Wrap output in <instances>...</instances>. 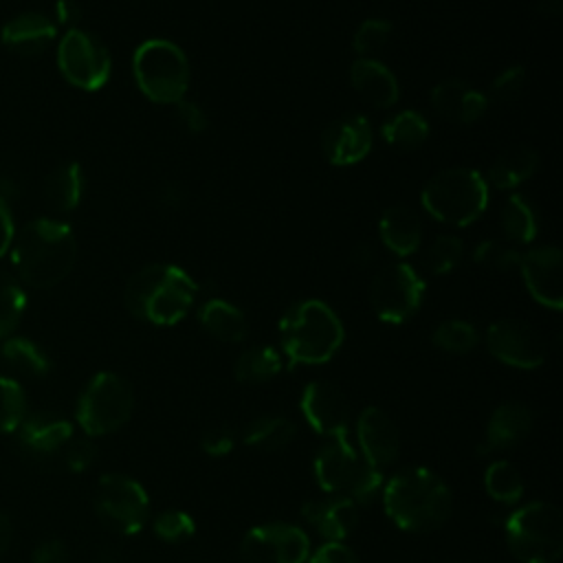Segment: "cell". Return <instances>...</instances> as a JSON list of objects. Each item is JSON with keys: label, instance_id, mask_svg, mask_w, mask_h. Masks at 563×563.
<instances>
[{"label": "cell", "instance_id": "1", "mask_svg": "<svg viewBox=\"0 0 563 563\" xmlns=\"http://www.w3.org/2000/svg\"><path fill=\"white\" fill-rule=\"evenodd\" d=\"M77 260V240L70 224L35 218L22 227L11 244L15 277L31 288H53L68 277Z\"/></svg>", "mask_w": 563, "mask_h": 563}, {"label": "cell", "instance_id": "2", "mask_svg": "<svg viewBox=\"0 0 563 563\" xmlns=\"http://www.w3.org/2000/svg\"><path fill=\"white\" fill-rule=\"evenodd\" d=\"M385 515L405 532L424 534L451 517L453 495L446 482L427 466H409L383 486Z\"/></svg>", "mask_w": 563, "mask_h": 563}, {"label": "cell", "instance_id": "3", "mask_svg": "<svg viewBox=\"0 0 563 563\" xmlns=\"http://www.w3.org/2000/svg\"><path fill=\"white\" fill-rule=\"evenodd\" d=\"M198 284L187 271L174 264H147L125 284L123 301L132 317L154 325H176L183 321L194 301Z\"/></svg>", "mask_w": 563, "mask_h": 563}, {"label": "cell", "instance_id": "4", "mask_svg": "<svg viewBox=\"0 0 563 563\" xmlns=\"http://www.w3.org/2000/svg\"><path fill=\"white\" fill-rule=\"evenodd\" d=\"M282 350L288 365L328 363L343 345L345 330L339 314L321 299H303L279 319Z\"/></svg>", "mask_w": 563, "mask_h": 563}, {"label": "cell", "instance_id": "5", "mask_svg": "<svg viewBox=\"0 0 563 563\" xmlns=\"http://www.w3.org/2000/svg\"><path fill=\"white\" fill-rule=\"evenodd\" d=\"M420 200L424 211L438 222L468 227L488 207V183L475 169L446 167L427 180Z\"/></svg>", "mask_w": 563, "mask_h": 563}, {"label": "cell", "instance_id": "6", "mask_svg": "<svg viewBox=\"0 0 563 563\" xmlns=\"http://www.w3.org/2000/svg\"><path fill=\"white\" fill-rule=\"evenodd\" d=\"M314 479L328 495L369 501L383 486V471L374 468L347 438L328 440L314 455Z\"/></svg>", "mask_w": 563, "mask_h": 563}, {"label": "cell", "instance_id": "7", "mask_svg": "<svg viewBox=\"0 0 563 563\" xmlns=\"http://www.w3.org/2000/svg\"><path fill=\"white\" fill-rule=\"evenodd\" d=\"M139 90L154 103L176 106L187 97L191 68L185 51L169 40H145L132 57Z\"/></svg>", "mask_w": 563, "mask_h": 563}, {"label": "cell", "instance_id": "8", "mask_svg": "<svg viewBox=\"0 0 563 563\" xmlns=\"http://www.w3.org/2000/svg\"><path fill=\"white\" fill-rule=\"evenodd\" d=\"M506 543L521 563H556L563 552V517L550 501H528L504 526Z\"/></svg>", "mask_w": 563, "mask_h": 563}, {"label": "cell", "instance_id": "9", "mask_svg": "<svg viewBox=\"0 0 563 563\" xmlns=\"http://www.w3.org/2000/svg\"><path fill=\"white\" fill-rule=\"evenodd\" d=\"M132 409V385L114 372H99L84 387L77 400L75 418L86 435L97 438L121 429L130 420Z\"/></svg>", "mask_w": 563, "mask_h": 563}, {"label": "cell", "instance_id": "10", "mask_svg": "<svg viewBox=\"0 0 563 563\" xmlns=\"http://www.w3.org/2000/svg\"><path fill=\"white\" fill-rule=\"evenodd\" d=\"M95 512L101 523L121 534H139L150 519V497L141 482L123 473H106L95 488Z\"/></svg>", "mask_w": 563, "mask_h": 563}, {"label": "cell", "instance_id": "11", "mask_svg": "<svg viewBox=\"0 0 563 563\" xmlns=\"http://www.w3.org/2000/svg\"><path fill=\"white\" fill-rule=\"evenodd\" d=\"M424 299V279L411 264L396 262L380 268L369 282V306L385 323L409 321Z\"/></svg>", "mask_w": 563, "mask_h": 563}, {"label": "cell", "instance_id": "12", "mask_svg": "<svg viewBox=\"0 0 563 563\" xmlns=\"http://www.w3.org/2000/svg\"><path fill=\"white\" fill-rule=\"evenodd\" d=\"M57 66L68 84L95 92L110 79L112 59L108 48L84 29H68L57 44Z\"/></svg>", "mask_w": 563, "mask_h": 563}, {"label": "cell", "instance_id": "13", "mask_svg": "<svg viewBox=\"0 0 563 563\" xmlns=\"http://www.w3.org/2000/svg\"><path fill=\"white\" fill-rule=\"evenodd\" d=\"M310 552L308 534L286 521L253 526L240 543L244 563H306Z\"/></svg>", "mask_w": 563, "mask_h": 563}, {"label": "cell", "instance_id": "14", "mask_svg": "<svg viewBox=\"0 0 563 563\" xmlns=\"http://www.w3.org/2000/svg\"><path fill=\"white\" fill-rule=\"evenodd\" d=\"M486 347L499 363L517 369H537L545 361V341L521 319H499L486 330Z\"/></svg>", "mask_w": 563, "mask_h": 563}, {"label": "cell", "instance_id": "15", "mask_svg": "<svg viewBox=\"0 0 563 563\" xmlns=\"http://www.w3.org/2000/svg\"><path fill=\"white\" fill-rule=\"evenodd\" d=\"M299 409L312 431L332 440L347 438L352 409L347 396L330 380H312L303 387Z\"/></svg>", "mask_w": 563, "mask_h": 563}, {"label": "cell", "instance_id": "16", "mask_svg": "<svg viewBox=\"0 0 563 563\" xmlns=\"http://www.w3.org/2000/svg\"><path fill=\"white\" fill-rule=\"evenodd\" d=\"M517 268L532 299L550 310L563 306V253L556 246H534L519 255Z\"/></svg>", "mask_w": 563, "mask_h": 563}, {"label": "cell", "instance_id": "17", "mask_svg": "<svg viewBox=\"0 0 563 563\" xmlns=\"http://www.w3.org/2000/svg\"><path fill=\"white\" fill-rule=\"evenodd\" d=\"M372 150V125L363 114H343L321 132V152L334 167L361 163Z\"/></svg>", "mask_w": 563, "mask_h": 563}, {"label": "cell", "instance_id": "18", "mask_svg": "<svg viewBox=\"0 0 563 563\" xmlns=\"http://www.w3.org/2000/svg\"><path fill=\"white\" fill-rule=\"evenodd\" d=\"M358 453L378 471L394 464L400 453V433L380 407H365L356 418Z\"/></svg>", "mask_w": 563, "mask_h": 563}, {"label": "cell", "instance_id": "19", "mask_svg": "<svg viewBox=\"0 0 563 563\" xmlns=\"http://www.w3.org/2000/svg\"><path fill=\"white\" fill-rule=\"evenodd\" d=\"M57 37V24L53 18L26 11L7 20L0 29V42L4 48L22 57H33L44 53Z\"/></svg>", "mask_w": 563, "mask_h": 563}, {"label": "cell", "instance_id": "20", "mask_svg": "<svg viewBox=\"0 0 563 563\" xmlns=\"http://www.w3.org/2000/svg\"><path fill=\"white\" fill-rule=\"evenodd\" d=\"M488 95L473 88L464 79H444L431 88L433 110L455 123H475L488 110Z\"/></svg>", "mask_w": 563, "mask_h": 563}, {"label": "cell", "instance_id": "21", "mask_svg": "<svg viewBox=\"0 0 563 563\" xmlns=\"http://www.w3.org/2000/svg\"><path fill=\"white\" fill-rule=\"evenodd\" d=\"M356 501L339 495L310 499L301 508V517L310 523L325 541H343L352 534L358 523Z\"/></svg>", "mask_w": 563, "mask_h": 563}, {"label": "cell", "instance_id": "22", "mask_svg": "<svg viewBox=\"0 0 563 563\" xmlns=\"http://www.w3.org/2000/svg\"><path fill=\"white\" fill-rule=\"evenodd\" d=\"M18 444L31 457H48L73 440V424L66 418L53 413H33L20 422Z\"/></svg>", "mask_w": 563, "mask_h": 563}, {"label": "cell", "instance_id": "23", "mask_svg": "<svg viewBox=\"0 0 563 563\" xmlns=\"http://www.w3.org/2000/svg\"><path fill=\"white\" fill-rule=\"evenodd\" d=\"M352 88L374 108H391L400 97V86L396 75L374 57H358L350 66Z\"/></svg>", "mask_w": 563, "mask_h": 563}, {"label": "cell", "instance_id": "24", "mask_svg": "<svg viewBox=\"0 0 563 563\" xmlns=\"http://www.w3.org/2000/svg\"><path fill=\"white\" fill-rule=\"evenodd\" d=\"M534 416L523 402H501L490 413V420L486 424L484 433V449L482 451H497V449H510L526 440L532 431Z\"/></svg>", "mask_w": 563, "mask_h": 563}, {"label": "cell", "instance_id": "25", "mask_svg": "<svg viewBox=\"0 0 563 563\" xmlns=\"http://www.w3.org/2000/svg\"><path fill=\"white\" fill-rule=\"evenodd\" d=\"M378 235L396 257L413 255L422 242V222L407 205H391L378 220Z\"/></svg>", "mask_w": 563, "mask_h": 563}, {"label": "cell", "instance_id": "26", "mask_svg": "<svg viewBox=\"0 0 563 563\" xmlns=\"http://www.w3.org/2000/svg\"><path fill=\"white\" fill-rule=\"evenodd\" d=\"M198 321L209 336L222 343H240L249 334V321L244 312L220 297L202 303V308L198 310Z\"/></svg>", "mask_w": 563, "mask_h": 563}, {"label": "cell", "instance_id": "27", "mask_svg": "<svg viewBox=\"0 0 563 563\" xmlns=\"http://www.w3.org/2000/svg\"><path fill=\"white\" fill-rule=\"evenodd\" d=\"M539 165V154L534 147L519 145L501 152L488 167V174L484 176L488 185L497 189H515L523 180H528Z\"/></svg>", "mask_w": 563, "mask_h": 563}, {"label": "cell", "instance_id": "28", "mask_svg": "<svg viewBox=\"0 0 563 563\" xmlns=\"http://www.w3.org/2000/svg\"><path fill=\"white\" fill-rule=\"evenodd\" d=\"M84 196V172L79 163H62L44 180V200L51 209L73 211Z\"/></svg>", "mask_w": 563, "mask_h": 563}, {"label": "cell", "instance_id": "29", "mask_svg": "<svg viewBox=\"0 0 563 563\" xmlns=\"http://www.w3.org/2000/svg\"><path fill=\"white\" fill-rule=\"evenodd\" d=\"M297 427L290 418L286 416H260L251 420L244 429V444L257 449V451H279L286 449L295 440Z\"/></svg>", "mask_w": 563, "mask_h": 563}, {"label": "cell", "instance_id": "30", "mask_svg": "<svg viewBox=\"0 0 563 563\" xmlns=\"http://www.w3.org/2000/svg\"><path fill=\"white\" fill-rule=\"evenodd\" d=\"M282 367H284V363L275 347L253 345V347H246L238 356V361L233 365V374L240 383L260 385V383H268L271 378H275L282 372Z\"/></svg>", "mask_w": 563, "mask_h": 563}, {"label": "cell", "instance_id": "31", "mask_svg": "<svg viewBox=\"0 0 563 563\" xmlns=\"http://www.w3.org/2000/svg\"><path fill=\"white\" fill-rule=\"evenodd\" d=\"M501 231L515 244H530L539 233L534 207L523 194H510L501 207Z\"/></svg>", "mask_w": 563, "mask_h": 563}, {"label": "cell", "instance_id": "32", "mask_svg": "<svg viewBox=\"0 0 563 563\" xmlns=\"http://www.w3.org/2000/svg\"><path fill=\"white\" fill-rule=\"evenodd\" d=\"M380 134L396 150H416L429 139V121L416 110H400L383 123Z\"/></svg>", "mask_w": 563, "mask_h": 563}, {"label": "cell", "instance_id": "33", "mask_svg": "<svg viewBox=\"0 0 563 563\" xmlns=\"http://www.w3.org/2000/svg\"><path fill=\"white\" fill-rule=\"evenodd\" d=\"M2 358L20 374L24 376H46L51 372V358L48 354L31 339L24 336H11L2 343Z\"/></svg>", "mask_w": 563, "mask_h": 563}, {"label": "cell", "instance_id": "34", "mask_svg": "<svg viewBox=\"0 0 563 563\" xmlns=\"http://www.w3.org/2000/svg\"><path fill=\"white\" fill-rule=\"evenodd\" d=\"M484 488L499 504H515L523 497V477L508 460H495L484 471Z\"/></svg>", "mask_w": 563, "mask_h": 563}, {"label": "cell", "instance_id": "35", "mask_svg": "<svg viewBox=\"0 0 563 563\" xmlns=\"http://www.w3.org/2000/svg\"><path fill=\"white\" fill-rule=\"evenodd\" d=\"M431 341L435 347L449 354H468L473 347H477L479 332L464 319H446L433 330Z\"/></svg>", "mask_w": 563, "mask_h": 563}, {"label": "cell", "instance_id": "36", "mask_svg": "<svg viewBox=\"0 0 563 563\" xmlns=\"http://www.w3.org/2000/svg\"><path fill=\"white\" fill-rule=\"evenodd\" d=\"M24 308L26 295L22 290V284L13 275L0 271V339L15 330L24 314Z\"/></svg>", "mask_w": 563, "mask_h": 563}, {"label": "cell", "instance_id": "37", "mask_svg": "<svg viewBox=\"0 0 563 563\" xmlns=\"http://www.w3.org/2000/svg\"><path fill=\"white\" fill-rule=\"evenodd\" d=\"M464 255V244L460 238L455 235H438L424 251V257H422V266L427 273L431 275H446L451 273L460 260Z\"/></svg>", "mask_w": 563, "mask_h": 563}, {"label": "cell", "instance_id": "38", "mask_svg": "<svg viewBox=\"0 0 563 563\" xmlns=\"http://www.w3.org/2000/svg\"><path fill=\"white\" fill-rule=\"evenodd\" d=\"M26 411V398L18 380L0 376V433H11L20 427Z\"/></svg>", "mask_w": 563, "mask_h": 563}, {"label": "cell", "instance_id": "39", "mask_svg": "<svg viewBox=\"0 0 563 563\" xmlns=\"http://www.w3.org/2000/svg\"><path fill=\"white\" fill-rule=\"evenodd\" d=\"M389 37H391L389 20L367 18L356 26L352 35V48L358 53V57H374L378 51L385 48Z\"/></svg>", "mask_w": 563, "mask_h": 563}, {"label": "cell", "instance_id": "40", "mask_svg": "<svg viewBox=\"0 0 563 563\" xmlns=\"http://www.w3.org/2000/svg\"><path fill=\"white\" fill-rule=\"evenodd\" d=\"M152 528L158 539H163L167 543H180V541H187L189 537H194L196 521L185 510L167 508V510L158 512V517H154Z\"/></svg>", "mask_w": 563, "mask_h": 563}, {"label": "cell", "instance_id": "41", "mask_svg": "<svg viewBox=\"0 0 563 563\" xmlns=\"http://www.w3.org/2000/svg\"><path fill=\"white\" fill-rule=\"evenodd\" d=\"M519 251L512 246H506L495 240H484L473 249V260L482 266L495 268V271H508L519 264Z\"/></svg>", "mask_w": 563, "mask_h": 563}, {"label": "cell", "instance_id": "42", "mask_svg": "<svg viewBox=\"0 0 563 563\" xmlns=\"http://www.w3.org/2000/svg\"><path fill=\"white\" fill-rule=\"evenodd\" d=\"M526 79H528V75H526L523 66H508V68H504L490 81V97L488 99H495V101H501V103L515 101L523 92Z\"/></svg>", "mask_w": 563, "mask_h": 563}, {"label": "cell", "instance_id": "43", "mask_svg": "<svg viewBox=\"0 0 563 563\" xmlns=\"http://www.w3.org/2000/svg\"><path fill=\"white\" fill-rule=\"evenodd\" d=\"M95 455H97V449L92 444V440L88 438H79V440H70L66 446H64V462L70 471L75 473H81L86 471L92 462H95Z\"/></svg>", "mask_w": 563, "mask_h": 563}, {"label": "cell", "instance_id": "44", "mask_svg": "<svg viewBox=\"0 0 563 563\" xmlns=\"http://www.w3.org/2000/svg\"><path fill=\"white\" fill-rule=\"evenodd\" d=\"M306 563H361L356 552L343 541H325L314 552H310Z\"/></svg>", "mask_w": 563, "mask_h": 563}, {"label": "cell", "instance_id": "45", "mask_svg": "<svg viewBox=\"0 0 563 563\" xmlns=\"http://www.w3.org/2000/svg\"><path fill=\"white\" fill-rule=\"evenodd\" d=\"M200 446L211 457H224L235 449V433L231 429H224V427L211 429L202 435Z\"/></svg>", "mask_w": 563, "mask_h": 563}, {"label": "cell", "instance_id": "46", "mask_svg": "<svg viewBox=\"0 0 563 563\" xmlns=\"http://www.w3.org/2000/svg\"><path fill=\"white\" fill-rule=\"evenodd\" d=\"M174 108H176V114H178L180 123L191 134H200V132H205L209 128V117H207V112L202 110L200 103L189 101V99H180Z\"/></svg>", "mask_w": 563, "mask_h": 563}, {"label": "cell", "instance_id": "47", "mask_svg": "<svg viewBox=\"0 0 563 563\" xmlns=\"http://www.w3.org/2000/svg\"><path fill=\"white\" fill-rule=\"evenodd\" d=\"M31 563H70V556H68V550L62 541L51 539V541L40 543L33 550Z\"/></svg>", "mask_w": 563, "mask_h": 563}, {"label": "cell", "instance_id": "48", "mask_svg": "<svg viewBox=\"0 0 563 563\" xmlns=\"http://www.w3.org/2000/svg\"><path fill=\"white\" fill-rule=\"evenodd\" d=\"M81 20V7L75 0H57L55 2V24H62L68 29H77V22Z\"/></svg>", "mask_w": 563, "mask_h": 563}, {"label": "cell", "instance_id": "49", "mask_svg": "<svg viewBox=\"0 0 563 563\" xmlns=\"http://www.w3.org/2000/svg\"><path fill=\"white\" fill-rule=\"evenodd\" d=\"M13 238H15L13 216H11V209H9L7 200L0 196V257L11 249Z\"/></svg>", "mask_w": 563, "mask_h": 563}, {"label": "cell", "instance_id": "50", "mask_svg": "<svg viewBox=\"0 0 563 563\" xmlns=\"http://www.w3.org/2000/svg\"><path fill=\"white\" fill-rule=\"evenodd\" d=\"M158 200H161V205H167V207L176 209V207H180V202L185 200V194H183V189H180L178 185H165V187L161 189Z\"/></svg>", "mask_w": 563, "mask_h": 563}, {"label": "cell", "instance_id": "51", "mask_svg": "<svg viewBox=\"0 0 563 563\" xmlns=\"http://www.w3.org/2000/svg\"><path fill=\"white\" fill-rule=\"evenodd\" d=\"M11 534H13L11 519H9L4 512H0V556H2V554H4V550L9 548V543H11Z\"/></svg>", "mask_w": 563, "mask_h": 563}, {"label": "cell", "instance_id": "52", "mask_svg": "<svg viewBox=\"0 0 563 563\" xmlns=\"http://www.w3.org/2000/svg\"><path fill=\"white\" fill-rule=\"evenodd\" d=\"M451 563H457V561H451Z\"/></svg>", "mask_w": 563, "mask_h": 563}]
</instances>
